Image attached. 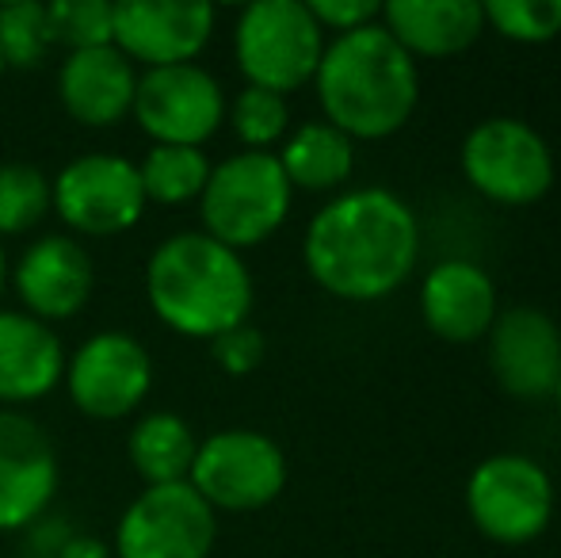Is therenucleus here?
<instances>
[{"instance_id": "1", "label": "nucleus", "mask_w": 561, "mask_h": 558, "mask_svg": "<svg viewBox=\"0 0 561 558\" xmlns=\"http://www.w3.org/2000/svg\"><path fill=\"white\" fill-rule=\"evenodd\" d=\"M306 272L344 303H375L401 287L421 257V226L401 195L355 187L313 215L302 241Z\"/></svg>"}, {"instance_id": "2", "label": "nucleus", "mask_w": 561, "mask_h": 558, "mask_svg": "<svg viewBox=\"0 0 561 558\" xmlns=\"http://www.w3.org/2000/svg\"><path fill=\"white\" fill-rule=\"evenodd\" d=\"M313 84L325 107V123L344 130L352 141L398 135L413 119L421 100L416 61L393 43L382 23L347 31L325 43Z\"/></svg>"}, {"instance_id": "3", "label": "nucleus", "mask_w": 561, "mask_h": 558, "mask_svg": "<svg viewBox=\"0 0 561 558\" xmlns=\"http://www.w3.org/2000/svg\"><path fill=\"white\" fill-rule=\"evenodd\" d=\"M153 314L180 337L215 341L244 326L252 310V276L241 253L207 234H176L146 264Z\"/></svg>"}, {"instance_id": "4", "label": "nucleus", "mask_w": 561, "mask_h": 558, "mask_svg": "<svg viewBox=\"0 0 561 558\" xmlns=\"http://www.w3.org/2000/svg\"><path fill=\"white\" fill-rule=\"evenodd\" d=\"M290 187L279 157L264 149H244V153L226 157L210 169V180L199 195L203 207V234L222 241L226 249L264 246L290 210Z\"/></svg>"}, {"instance_id": "5", "label": "nucleus", "mask_w": 561, "mask_h": 558, "mask_svg": "<svg viewBox=\"0 0 561 558\" xmlns=\"http://www.w3.org/2000/svg\"><path fill=\"white\" fill-rule=\"evenodd\" d=\"M233 54L252 89L287 96L318 77L325 31L302 0H256L237 15Z\"/></svg>"}, {"instance_id": "6", "label": "nucleus", "mask_w": 561, "mask_h": 558, "mask_svg": "<svg viewBox=\"0 0 561 558\" xmlns=\"http://www.w3.org/2000/svg\"><path fill=\"white\" fill-rule=\"evenodd\" d=\"M466 513L493 544H531L554 516V482L531 455H489L466 482Z\"/></svg>"}, {"instance_id": "7", "label": "nucleus", "mask_w": 561, "mask_h": 558, "mask_svg": "<svg viewBox=\"0 0 561 558\" xmlns=\"http://www.w3.org/2000/svg\"><path fill=\"white\" fill-rule=\"evenodd\" d=\"M462 176L485 200L501 207L539 203L554 184V153L547 138L524 119L496 115L485 119L462 141Z\"/></svg>"}, {"instance_id": "8", "label": "nucleus", "mask_w": 561, "mask_h": 558, "mask_svg": "<svg viewBox=\"0 0 561 558\" xmlns=\"http://www.w3.org/2000/svg\"><path fill=\"white\" fill-rule=\"evenodd\" d=\"M187 482L210 509L252 513L272 505L287 486V455L256 429H226L199 444Z\"/></svg>"}, {"instance_id": "9", "label": "nucleus", "mask_w": 561, "mask_h": 558, "mask_svg": "<svg viewBox=\"0 0 561 558\" xmlns=\"http://www.w3.org/2000/svg\"><path fill=\"white\" fill-rule=\"evenodd\" d=\"M218 539V513L192 482L146 486L115 528L118 558H207Z\"/></svg>"}, {"instance_id": "10", "label": "nucleus", "mask_w": 561, "mask_h": 558, "mask_svg": "<svg viewBox=\"0 0 561 558\" xmlns=\"http://www.w3.org/2000/svg\"><path fill=\"white\" fill-rule=\"evenodd\" d=\"M61 223L89 238H115L138 226L146 210L138 164L115 153H84L50 180Z\"/></svg>"}, {"instance_id": "11", "label": "nucleus", "mask_w": 561, "mask_h": 558, "mask_svg": "<svg viewBox=\"0 0 561 558\" xmlns=\"http://www.w3.org/2000/svg\"><path fill=\"white\" fill-rule=\"evenodd\" d=\"M130 115L153 138V146H195L215 135L226 119L222 84L203 66H161L146 69L134 89Z\"/></svg>"}, {"instance_id": "12", "label": "nucleus", "mask_w": 561, "mask_h": 558, "mask_svg": "<svg viewBox=\"0 0 561 558\" xmlns=\"http://www.w3.org/2000/svg\"><path fill=\"white\" fill-rule=\"evenodd\" d=\"M66 387L73 406L84 418L96 421H123L146 402L153 387V360L146 344L134 341L130 333H96L69 356L66 364Z\"/></svg>"}, {"instance_id": "13", "label": "nucleus", "mask_w": 561, "mask_h": 558, "mask_svg": "<svg viewBox=\"0 0 561 558\" xmlns=\"http://www.w3.org/2000/svg\"><path fill=\"white\" fill-rule=\"evenodd\" d=\"M215 35V8L199 0H123L112 46L146 69L187 66Z\"/></svg>"}, {"instance_id": "14", "label": "nucleus", "mask_w": 561, "mask_h": 558, "mask_svg": "<svg viewBox=\"0 0 561 558\" xmlns=\"http://www.w3.org/2000/svg\"><path fill=\"white\" fill-rule=\"evenodd\" d=\"M489 367L496 387L516 402H547L561 379V329L535 306L496 314L489 329Z\"/></svg>"}, {"instance_id": "15", "label": "nucleus", "mask_w": 561, "mask_h": 558, "mask_svg": "<svg viewBox=\"0 0 561 558\" xmlns=\"http://www.w3.org/2000/svg\"><path fill=\"white\" fill-rule=\"evenodd\" d=\"M58 490V455L43 424L0 410V532H20L43 516Z\"/></svg>"}, {"instance_id": "16", "label": "nucleus", "mask_w": 561, "mask_h": 558, "mask_svg": "<svg viewBox=\"0 0 561 558\" xmlns=\"http://www.w3.org/2000/svg\"><path fill=\"white\" fill-rule=\"evenodd\" d=\"M15 291L31 318L61 321L77 318L96 291V264L89 249L73 238H38L15 264Z\"/></svg>"}, {"instance_id": "17", "label": "nucleus", "mask_w": 561, "mask_h": 558, "mask_svg": "<svg viewBox=\"0 0 561 558\" xmlns=\"http://www.w3.org/2000/svg\"><path fill=\"white\" fill-rule=\"evenodd\" d=\"M421 318L450 344L489 337L496 321V287L473 261H444L421 283Z\"/></svg>"}, {"instance_id": "18", "label": "nucleus", "mask_w": 561, "mask_h": 558, "mask_svg": "<svg viewBox=\"0 0 561 558\" xmlns=\"http://www.w3.org/2000/svg\"><path fill=\"white\" fill-rule=\"evenodd\" d=\"M134 89L138 73L126 54L115 46H96V50H73L58 73L61 107L84 127H115L134 107Z\"/></svg>"}, {"instance_id": "19", "label": "nucleus", "mask_w": 561, "mask_h": 558, "mask_svg": "<svg viewBox=\"0 0 561 558\" xmlns=\"http://www.w3.org/2000/svg\"><path fill=\"white\" fill-rule=\"evenodd\" d=\"M66 375V352L46 321L0 310V406L46 398Z\"/></svg>"}, {"instance_id": "20", "label": "nucleus", "mask_w": 561, "mask_h": 558, "mask_svg": "<svg viewBox=\"0 0 561 558\" xmlns=\"http://www.w3.org/2000/svg\"><path fill=\"white\" fill-rule=\"evenodd\" d=\"M382 23L409 58H455L470 50L485 31L478 0H390Z\"/></svg>"}, {"instance_id": "21", "label": "nucleus", "mask_w": 561, "mask_h": 558, "mask_svg": "<svg viewBox=\"0 0 561 558\" xmlns=\"http://www.w3.org/2000/svg\"><path fill=\"white\" fill-rule=\"evenodd\" d=\"M275 157L290 187H302V192H333L355 172V141L325 119L302 123L295 135H287Z\"/></svg>"}, {"instance_id": "22", "label": "nucleus", "mask_w": 561, "mask_h": 558, "mask_svg": "<svg viewBox=\"0 0 561 558\" xmlns=\"http://www.w3.org/2000/svg\"><path fill=\"white\" fill-rule=\"evenodd\" d=\"M195 452H199V440L180 413H149L134 424L126 440V455L134 470L146 478V486L187 482Z\"/></svg>"}, {"instance_id": "23", "label": "nucleus", "mask_w": 561, "mask_h": 558, "mask_svg": "<svg viewBox=\"0 0 561 558\" xmlns=\"http://www.w3.org/2000/svg\"><path fill=\"white\" fill-rule=\"evenodd\" d=\"M210 169H215V164L195 146H153L146 153V161L138 164L146 203L180 207V203L199 200L210 180Z\"/></svg>"}, {"instance_id": "24", "label": "nucleus", "mask_w": 561, "mask_h": 558, "mask_svg": "<svg viewBox=\"0 0 561 558\" xmlns=\"http://www.w3.org/2000/svg\"><path fill=\"white\" fill-rule=\"evenodd\" d=\"M54 207L50 180L35 164H0V238L27 234Z\"/></svg>"}, {"instance_id": "25", "label": "nucleus", "mask_w": 561, "mask_h": 558, "mask_svg": "<svg viewBox=\"0 0 561 558\" xmlns=\"http://www.w3.org/2000/svg\"><path fill=\"white\" fill-rule=\"evenodd\" d=\"M54 31L46 4L23 0V4L0 8V50H4V66L31 69L50 54Z\"/></svg>"}, {"instance_id": "26", "label": "nucleus", "mask_w": 561, "mask_h": 558, "mask_svg": "<svg viewBox=\"0 0 561 558\" xmlns=\"http://www.w3.org/2000/svg\"><path fill=\"white\" fill-rule=\"evenodd\" d=\"M229 123H233V135L244 141V149H264L267 153L290 127L287 96L244 84L237 92L233 107H229Z\"/></svg>"}, {"instance_id": "27", "label": "nucleus", "mask_w": 561, "mask_h": 558, "mask_svg": "<svg viewBox=\"0 0 561 558\" xmlns=\"http://www.w3.org/2000/svg\"><path fill=\"white\" fill-rule=\"evenodd\" d=\"M46 12H50L54 43H66L69 54L112 46L115 4H107V0H54V4H46Z\"/></svg>"}, {"instance_id": "28", "label": "nucleus", "mask_w": 561, "mask_h": 558, "mask_svg": "<svg viewBox=\"0 0 561 558\" xmlns=\"http://www.w3.org/2000/svg\"><path fill=\"white\" fill-rule=\"evenodd\" d=\"M485 27L501 31L512 43H550L561 35V0H489L481 4Z\"/></svg>"}, {"instance_id": "29", "label": "nucleus", "mask_w": 561, "mask_h": 558, "mask_svg": "<svg viewBox=\"0 0 561 558\" xmlns=\"http://www.w3.org/2000/svg\"><path fill=\"white\" fill-rule=\"evenodd\" d=\"M210 349H215V360H218V367H222L226 375H252L260 364H264L267 344H264V333L244 321V326H237V329H229V333L215 337V341H210Z\"/></svg>"}, {"instance_id": "30", "label": "nucleus", "mask_w": 561, "mask_h": 558, "mask_svg": "<svg viewBox=\"0 0 561 558\" xmlns=\"http://www.w3.org/2000/svg\"><path fill=\"white\" fill-rule=\"evenodd\" d=\"M306 8H310L321 31H336V35H347V31L370 27V23L382 20V4H375V0H310Z\"/></svg>"}, {"instance_id": "31", "label": "nucleus", "mask_w": 561, "mask_h": 558, "mask_svg": "<svg viewBox=\"0 0 561 558\" xmlns=\"http://www.w3.org/2000/svg\"><path fill=\"white\" fill-rule=\"evenodd\" d=\"M54 558H112V551H107L100 539H92V536H73V539H66V544L58 547V555Z\"/></svg>"}, {"instance_id": "32", "label": "nucleus", "mask_w": 561, "mask_h": 558, "mask_svg": "<svg viewBox=\"0 0 561 558\" xmlns=\"http://www.w3.org/2000/svg\"><path fill=\"white\" fill-rule=\"evenodd\" d=\"M4 280H8V261H4V246H0V295H4Z\"/></svg>"}, {"instance_id": "33", "label": "nucleus", "mask_w": 561, "mask_h": 558, "mask_svg": "<svg viewBox=\"0 0 561 558\" xmlns=\"http://www.w3.org/2000/svg\"><path fill=\"white\" fill-rule=\"evenodd\" d=\"M554 402L561 406V379H558V390H554Z\"/></svg>"}, {"instance_id": "34", "label": "nucleus", "mask_w": 561, "mask_h": 558, "mask_svg": "<svg viewBox=\"0 0 561 558\" xmlns=\"http://www.w3.org/2000/svg\"><path fill=\"white\" fill-rule=\"evenodd\" d=\"M4 69H8V66H4V50H0V73H4Z\"/></svg>"}]
</instances>
